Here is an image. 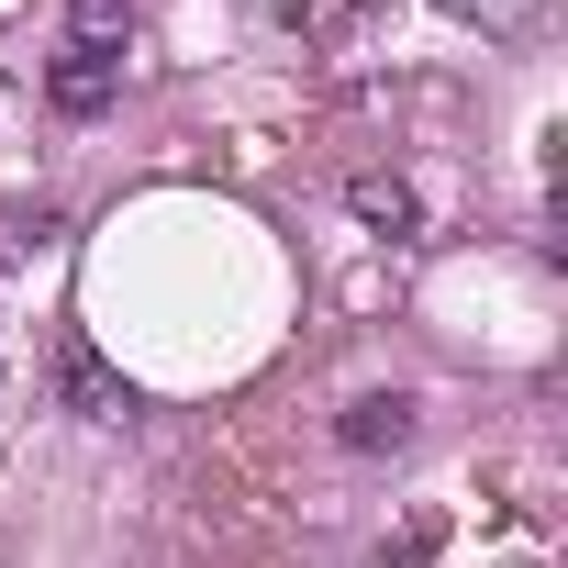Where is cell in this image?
Instances as JSON below:
<instances>
[{
    "label": "cell",
    "instance_id": "6da1fadb",
    "mask_svg": "<svg viewBox=\"0 0 568 568\" xmlns=\"http://www.w3.org/2000/svg\"><path fill=\"white\" fill-rule=\"evenodd\" d=\"M57 390H68L79 424H134V379H112L90 335H57Z\"/></svg>",
    "mask_w": 568,
    "mask_h": 568
},
{
    "label": "cell",
    "instance_id": "7a4b0ae2",
    "mask_svg": "<svg viewBox=\"0 0 568 568\" xmlns=\"http://www.w3.org/2000/svg\"><path fill=\"white\" fill-rule=\"evenodd\" d=\"M335 446H346V457H402V446H413V390H357V402L335 413Z\"/></svg>",
    "mask_w": 568,
    "mask_h": 568
},
{
    "label": "cell",
    "instance_id": "3957f363",
    "mask_svg": "<svg viewBox=\"0 0 568 568\" xmlns=\"http://www.w3.org/2000/svg\"><path fill=\"white\" fill-rule=\"evenodd\" d=\"M346 212H357L368 234H390V245H413V234H424V190H413V179H390V168H357V179H346Z\"/></svg>",
    "mask_w": 568,
    "mask_h": 568
},
{
    "label": "cell",
    "instance_id": "277c9868",
    "mask_svg": "<svg viewBox=\"0 0 568 568\" xmlns=\"http://www.w3.org/2000/svg\"><path fill=\"white\" fill-rule=\"evenodd\" d=\"M112 90H123V68H112V57H57V68H45V101H57L68 123H101V112H112Z\"/></svg>",
    "mask_w": 568,
    "mask_h": 568
},
{
    "label": "cell",
    "instance_id": "5b68a950",
    "mask_svg": "<svg viewBox=\"0 0 568 568\" xmlns=\"http://www.w3.org/2000/svg\"><path fill=\"white\" fill-rule=\"evenodd\" d=\"M134 45V0H68V57H112Z\"/></svg>",
    "mask_w": 568,
    "mask_h": 568
},
{
    "label": "cell",
    "instance_id": "8992f818",
    "mask_svg": "<svg viewBox=\"0 0 568 568\" xmlns=\"http://www.w3.org/2000/svg\"><path fill=\"white\" fill-rule=\"evenodd\" d=\"M446 12H457V23H479V34H524L546 0H446Z\"/></svg>",
    "mask_w": 568,
    "mask_h": 568
},
{
    "label": "cell",
    "instance_id": "52a82bcc",
    "mask_svg": "<svg viewBox=\"0 0 568 568\" xmlns=\"http://www.w3.org/2000/svg\"><path fill=\"white\" fill-rule=\"evenodd\" d=\"M335 12H368V0H335Z\"/></svg>",
    "mask_w": 568,
    "mask_h": 568
}]
</instances>
